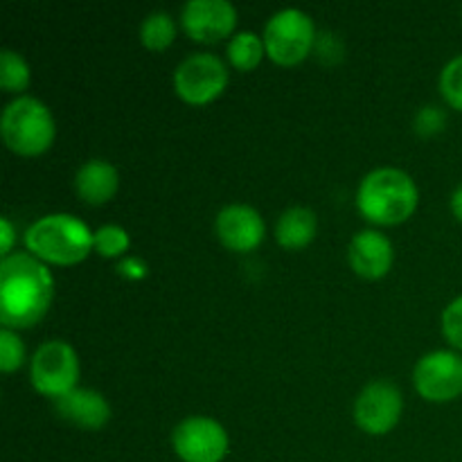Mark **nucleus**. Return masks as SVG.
Returning a JSON list of instances; mask_svg holds the SVG:
<instances>
[{"mask_svg":"<svg viewBox=\"0 0 462 462\" xmlns=\"http://www.w3.org/2000/svg\"><path fill=\"white\" fill-rule=\"evenodd\" d=\"M54 280L48 266L32 253H12L0 262V323L25 329L39 323L50 310Z\"/></svg>","mask_w":462,"mask_h":462,"instance_id":"f257e3e1","label":"nucleus"},{"mask_svg":"<svg viewBox=\"0 0 462 462\" xmlns=\"http://www.w3.org/2000/svg\"><path fill=\"white\" fill-rule=\"evenodd\" d=\"M418 185L397 167H379L364 176L356 189V208L368 221L395 226L409 219L418 208Z\"/></svg>","mask_w":462,"mask_h":462,"instance_id":"f03ea898","label":"nucleus"},{"mask_svg":"<svg viewBox=\"0 0 462 462\" xmlns=\"http://www.w3.org/2000/svg\"><path fill=\"white\" fill-rule=\"evenodd\" d=\"M25 246L41 262L68 266L88 257L93 248V233L77 217L57 212L41 217L27 228Z\"/></svg>","mask_w":462,"mask_h":462,"instance_id":"7ed1b4c3","label":"nucleus"},{"mask_svg":"<svg viewBox=\"0 0 462 462\" xmlns=\"http://www.w3.org/2000/svg\"><path fill=\"white\" fill-rule=\"evenodd\" d=\"M5 144L21 156H39L54 143L57 126L50 108L32 95H21L5 106L0 117Z\"/></svg>","mask_w":462,"mask_h":462,"instance_id":"20e7f679","label":"nucleus"},{"mask_svg":"<svg viewBox=\"0 0 462 462\" xmlns=\"http://www.w3.org/2000/svg\"><path fill=\"white\" fill-rule=\"evenodd\" d=\"M266 54L280 66H296L314 50L316 27L307 12L287 7L275 12L264 25Z\"/></svg>","mask_w":462,"mask_h":462,"instance_id":"39448f33","label":"nucleus"},{"mask_svg":"<svg viewBox=\"0 0 462 462\" xmlns=\"http://www.w3.org/2000/svg\"><path fill=\"white\" fill-rule=\"evenodd\" d=\"M32 386L52 400L66 395L68 391L77 388L79 379V359L72 350L70 343L66 341H45L41 343L39 350L34 352L30 364Z\"/></svg>","mask_w":462,"mask_h":462,"instance_id":"423d86ee","label":"nucleus"},{"mask_svg":"<svg viewBox=\"0 0 462 462\" xmlns=\"http://www.w3.org/2000/svg\"><path fill=\"white\" fill-rule=\"evenodd\" d=\"M228 84V68L217 54L192 52L176 66L174 90L183 102L208 104Z\"/></svg>","mask_w":462,"mask_h":462,"instance_id":"0eeeda50","label":"nucleus"},{"mask_svg":"<svg viewBox=\"0 0 462 462\" xmlns=\"http://www.w3.org/2000/svg\"><path fill=\"white\" fill-rule=\"evenodd\" d=\"M171 447L183 462H221L228 456L230 438L217 420L189 415L171 431Z\"/></svg>","mask_w":462,"mask_h":462,"instance_id":"6e6552de","label":"nucleus"},{"mask_svg":"<svg viewBox=\"0 0 462 462\" xmlns=\"http://www.w3.org/2000/svg\"><path fill=\"white\" fill-rule=\"evenodd\" d=\"M404 409L400 388L388 379L365 383L355 400V422L370 436H386L397 427Z\"/></svg>","mask_w":462,"mask_h":462,"instance_id":"1a4fd4ad","label":"nucleus"},{"mask_svg":"<svg viewBox=\"0 0 462 462\" xmlns=\"http://www.w3.org/2000/svg\"><path fill=\"white\" fill-rule=\"evenodd\" d=\"M413 383L427 402H451L462 395V355L436 350L424 355L413 368Z\"/></svg>","mask_w":462,"mask_h":462,"instance_id":"9d476101","label":"nucleus"},{"mask_svg":"<svg viewBox=\"0 0 462 462\" xmlns=\"http://www.w3.org/2000/svg\"><path fill=\"white\" fill-rule=\"evenodd\" d=\"M180 25L189 39L215 43L233 34L237 9L228 0H188L180 9Z\"/></svg>","mask_w":462,"mask_h":462,"instance_id":"9b49d317","label":"nucleus"},{"mask_svg":"<svg viewBox=\"0 0 462 462\" xmlns=\"http://www.w3.org/2000/svg\"><path fill=\"white\" fill-rule=\"evenodd\" d=\"M215 230L226 248L248 253L262 244L266 235V224L253 206L230 203V206L221 208L219 215H217Z\"/></svg>","mask_w":462,"mask_h":462,"instance_id":"f8f14e48","label":"nucleus"},{"mask_svg":"<svg viewBox=\"0 0 462 462\" xmlns=\"http://www.w3.org/2000/svg\"><path fill=\"white\" fill-rule=\"evenodd\" d=\"M393 257H395V251H393L391 239L379 230H359L347 246L350 266L355 273L368 280L383 278L391 271Z\"/></svg>","mask_w":462,"mask_h":462,"instance_id":"ddd939ff","label":"nucleus"},{"mask_svg":"<svg viewBox=\"0 0 462 462\" xmlns=\"http://www.w3.org/2000/svg\"><path fill=\"white\" fill-rule=\"evenodd\" d=\"M59 418L86 431H97L111 420V404L106 397L93 388H72L66 395L54 400Z\"/></svg>","mask_w":462,"mask_h":462,"instance_id":"4468645a","label":"nucleus"},{"mask_svg":"<svg viewBox=\"0 0 462 462\" xmlns=\"http://www.w3.org/2000/svg\"><path fill=\"white\" fill-rule=\"evenodd\" d=\"M120 185V174L116 165L104 158H90L77 170L75 174V192L88 206H102L111 201L113 194Z\"/></svg>","mask_w":462,"mask_h":462,"instance_id":"2eb2a0df","label":"nucleus"},{"mask_svg":"<svg viewBox=\"0 0 462 462\" xmlns=\"http://www.w3.org/2000/svg\"><path fill=\"white\" fill-rule=\"evenodd\" d=\"M319 219L311 208L293 206L287 208L275 221V239L284 248H302L316 237Z\"/></svg>","mask_w":462,"mask_h":462,"instance_id":"dca6fc26","label":"nucleus"},{"mask_svg":"<svg viewBox=\"0 0 462 462\" xmlns=\"http://www.w3.org/2000/svg\"><path fill=\"white\" fill-rule=\"evenodd\" d=\"M264 54V39L255 32H237L228 43V59L237 70H253Z\"/></svg>","mask_w":462,"mask_h":462,"instance_id":"f3484780","label":"nucleus"},{"mask_svg":"<svg viewBox=\"0 0 462 462\" xmlns=\"http://www.w3.org/2000/svg\"><path fill=\"white\" fill-rule=\"evenodd\" d=\"M176 39V21L167 12H152L140 23V41L149 50L170 48Z\"/></svg>","mask_w":462,"mask_h":462,"instance_id":"a211bd4d","label":"nucleus"},{"mask_svg":"<svg viewBox=\"0 0 462 462\" xmlns=\"http://www.w3.org/2000/svg\"><path fill=\"white\" fill-rule=\"evenodd\" d=\"M32 72L25 59L14 50L5 48L0 52V86L7 93H21L30 86Z\"/></svg>","mask_w":462,"mask_h":462,"instance_id":"6ab92c4d","label":"nucleus"},{"mask_svg":"<svg viewBox=\"0 0 462 462\" xmlns=\"http://www.w3.org/2000/svg\"><path fill=\"white\" fill-rule=\"evenodd\" d=\"M129 246V233L117 224H104L93 233V248L102 257H122Z\"/></svg>","mask_w":462,"mask_h":462,"instance_id":"aec40b11","label":"nucleus"},{"mask_svg":"<svg viewBox=\"0 0 462 462\" xmlns=\"http://www.w3.org/2000/svg\"><path fill=\"white\" fill-rule=\"evenodd\" d=\"M440 93L451 108L462 113V54L447 61L442 68Z\"/></svg>","mask_w":462,"mask_h":462,"instance_id":"412c9836","label":"nucleus"},{"mask_svg":"<svg viewBox=\"0 0 462 462\" xmlns=\"http://www.w3.org/2000/svg\"><path fill=\"white\" fill-rule=\"evenodd\" d=\"M25 361V346L14 329H0V370L14 373Z\"/></svg>","mask_w":462,"mask_h":462,"instance_id":"4be33fe9","label":"nucleus"},{"mask_svg":"<svg viewBox=\"0 0 462 462\" xmlns=\"http://www.w3.org/2000/svg\"><path fill=\"white\" fill-rule=\"evenodd\" d=\"M447 126V113L445 108L436 106V104H427V106L420 108L415 113L413 120V129L418 131L420 135L429 138V135H438L440 131H445Z\"/></svg>","mask_w":462,"mask_h":462,"instance_id":"5701e85b","label":"nucleus"},{"mask_svg":"<svg viewBox=\"0 0 462 462\" xmlns=\"http://www.w3.org/2000/svg\"><path fill=\"white\" fill-rule=\"evenodd\" d=\"M442 332L447 341L462 352V296L451 300L442 311Z\"/></svg>","mask_w":462,"mask_h":462,"instance_id":"b1692460","label":"nucleus"},{"mask_svg":"<svg viewBox=\"0 0 462 462\" xmlns=\"http://www.w3.org/2000/svg\"><path fill=\"white\" fill-rule=\"evenodd\" d=\"M314 50H316V54H319L320 61H325V63L338 61V59L343 57L341 41H338V36L332 34V32H320V34H316Z\"/></svg>","mask_w":462,"mask_h":462,"instance_id":"393cba45","label":"nucleus"},{"mask_svg":"<svg viewBox=\"0 0 462 462\" xmlns=\"http://www.w3.org/2000/svg\"><path fill=\"white\" fill-rule=\"evenodd\" d=\"M117 273L126 280H143L147 275V262H143L140 257H122L120 264H117Z\"/></svg>","mask_w":462,"mask_h":462,"instance_id":"a878e982","label":"nucleus"},{"mask_svg":"<svg viewBox=\"0 0 462 462\" xmlns=\"http://www.w3.org/2000/svg\"><path fill=\"white\" fill-rule=\"evenodd\" d=\"M14 226L7 217L0 219V251H3V257L12 255V244H14Z\"/></svg>","mask_w":462,"mask_h":462,"instance_id":"bb28decb","label":"nucleus"},{"mask_svg":"<svg viewBox=\"0 0 462 462\" xmlns=\"http://www.w3.org/2000/svg\"><path fill=\"white\" fill-rule=\"evenodd\" d=\"M451 212L456 215V219L462 221V183L451 194Z\"/></svg>","mask_w":462,"mask_h":462,"instance_id":"cd10ccee","label":"nucleus"}]
</instances>
